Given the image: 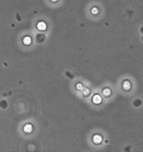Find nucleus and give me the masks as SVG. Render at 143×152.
Masks as SVG:
<instances>
[{"mask_svg": "<svg viewBox=\"0 0 143 152\" xmlns=\"http://www.w3.org/2000/svg\"><path fill=\"white\" fill-rule=\"evenodd\" d=\"M23 42L25 45H30L32 42V39L30 36H26L24 39H23Z\"/></svg>", "mask_w": 143, "mask_h": 152, "instance_id": "4", "label": "nucleus"}, {"mask_svg": "<svg viewBox=\"0 0 143 152\" xmlns=\"http://www.w3.org/2000/svg\"><path fill=\"white\" fill-rule=\"evenodd\" d=\"M32 130H33V127H32L31 124H26L24 127V131L26 132V133H30V132H32Z\"/></svg>", "mask_w": 143, "mask_h": 152, "instance_id": "5", "label": "nucleus"}, {"mask_svg": "<svg viewBox=\"0 0 143 152\" xmlns=\"http://www.w3.org/2000/svg\"><path fill=\"white\" fill-rule=\"evenodd\" d=\"M87 16L89 19L92 20H100L104 15V10H103L102 5L98 3H93L90 4L87 7Z\"/></svg>", "mask_w": 143, "mask_h": 152, "instance_id": "1", "label": "nucleus"}, {"mask_svg": "<svg viewBox=\"0 0 143 152\" xmlns=\"http://www.w3.org/2000/svg\"><path fill=\"white\" fill-rule=\"evenodd\" d=\"M93 102L95 103V104H98V103H100L101 102V98H100V96H98V95H95L94 97H93Z\"/></svg>", "mask_w": 143, "mask_h": 152, "instance_id": "6", "label": "nucleus"}, {"mask_svg": "<svg viewBox=\"0 0 143 152\" xmlns=\"http://www.w3.org/2000/svg\"><path fill=\"white\" fill-rule=\"evenodd\" d=\"M47 1L51 4V6L55 7V6H58L59 4H61V2L62 0H47Z\"/></svg>", "mask_w": 143, "mask_h": 152, "instance_id": "3", "label": "nucleus"}, {"mask_svg": "<svg viewBox=\"0 0 143 152\" xmlns=\"http://www.w3.org/2000/svg\"><path fill=\"white\" fill-rule=\"evenodd\" d=\"M37 28L40 30V31H45L47 29V24L44 21L39 22L37 24Z\"/></svg>", "mask_w": 143, "mask_h": 152, "instance_id": "2", "label": "nucleus"}, {"mask_svg": "<svg viewBox=\"0 0 143 152\" xmlns=\"http://www.w3.org/2000/svg\"><path fill=\"white\" fill-rule=\"evenodd\" d=\"M93 141H94L96 143H99V142H101L102 138H101V136H100V135H95V136H94V138H93Z\"/></svg>", "mask_w": 143, "mask_h": 152, "instance_id": "7", "label": "nucleus"}]
</instances>
